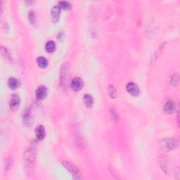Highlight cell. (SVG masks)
Segmentation results:
<instances>
[{"label": "cell", "instance_id": "cell-1", "mask_svg": "<svg viewBox=\"0 0 180 180\" xmlns=\"http://www.w3.org/2000/svg\"><path fill=\"white\" fill-rule=\"evenodd\" d=\"M25 161V170L27 174H32L33 172L34 163L35 160V152L32 148H29L24 155Z\"/></svg>", "mask_w": 180, "mask_h": 180}, {"label": "cell", "instance_id": "cell-2", "mask_svg": "<svg viewBox=\"0 0 180 180\" xmlns=\"http://www.w3.org/2000/svg\"><path fill=\"white\" fill-rule=\"evenodd\" d=\"M160 148L165 151L174 150L178 147L179 139L177 138H166L162 139L159 142Z\"/></svg>", "mask_w": 180, "mask_h": 180}, {"label": "cell", "instance_id": "cell-3", "mask_svg": "<svg viewBox=\"0 0 180 180\" xmlns=\"http://www.w3.org/2000/svg\"><path fill=\"white\" fill-rule=\"evenodd\" d=\"M61 164L63 165L66 170L69 171L70 174L72 175V176L75 179H81V173L80 172V170L77 169L76 167L74 165H73L72 163H69V162L66 161H62Z\"/></svg>", "mask_w": 180, "mask_h": 180}, {"label": "cell", "instance_id": "cell-4", "mask_svg": "<svg viewBox=\"0 0 180 180\" xmlns=\"http://www.w3.org/2000/svg\"><path fill=\"white\" fill-rule=\"evenodd\" d=\"M83 81L80 77H75L71 80L70 87L74 92H79L83 87Z\"/></svg>", "mask_w": 180, "mask_h": 180}, {"label": "cell", "instance_id": "cell-5", "mask_svg": "<svg viewBox=\"0 0 180 180\" xmlns=\"http://www.w3.org/2000/svg\"><path fill=\"white\" fill-rule=\"evenodd\" d=\"M126 90L129 94L134 97H137L139 95L140 90L137 84L134 83H130L127 84Z\"/></svg>", "mask_w": 180, "mask_h": 180}, {"label": "cell", "instance_id": "cell-6", "mask_svg": "<svg viewBox=\"0 0 180 180\" xmlns=\"http://www.w3.org/2000/svg\"><path fill=\"white\" fill-rule=\"evenodd\" d=\"M20 105V98L17 94H14L12 97L9 101L10 108L12 110L15 111L18 110Z\"/></svg>", "mask_w": 180, "mask_h": 180}, {"label": "cell", "instance_id": "cell-7", "mask_svg": "<svg viewBox=\"0 0 180 180\" xmlns=\"http://www.w3.org/2000/svg\"><path fill=\"white\" fill-rule=\"evenodd\" d=\"M36 98L39 100H42L45 99V97L47 95V89L44 86H39L37 89L36 92H35Z\"/></svg>", "mask_w": 180, "mask_h": 180}, {"label": "cell", "instance_id": "cell-8", "mask_svg": "<svg viewBox=\"0 0 180 180\" xmlns=\"http://www.w3.org/2000/svg\"><path fill=\"white\" fill-rule=\"evenodd\" d=\"M60 14H61V8L59 6H54L51 10V15L54 23H57L59 19Z\"/></svg>", "mask_w": 180, "mask_h": 180}, {"label": "cell", "instance_id": "cell-9", "mask_svg": "<svg viewBox=\"0 0 180 180\" xmlns=\"http://www.w3.org/2000/svg\"><path fill=\"white\" fill-rule=\"evenodd\" d=\"M175 110V104L172 100H168L164 106V112L166 114H172Z\"/></svg>", "mask_w": 180, "mask_h": 180}, {"label": "cell", "instance_id": "cell-10", "mask_svg": "<svg viewBox=\"0 0 180 180\" xmlns=\"http://www.w3.org/2000/svg\"><path fill=\"white\" fill-rule=\"evenodd\" d=\"M35 134L37 139L42 140L45 137V129L42 125L37 126L35 129Z\"/></svg>", "mask_w": 180, "mask_h": 180}, {"label": "cell", "instance_id": "cell-11", "mask_svg": "<svg viewBox=\"0 0 180 180\" xmlns=\"http://www.w3.org/2000/svg\"><path fill=\"white\" fill-rule=\"evenodd\" d=\"M83 101H84V105H85L86 107L88 108H92L93 106V104H94V99H93L92 97L91 96L90 94H87L84 95Z\"/></svg>", "mask_w": 180, "mask_h": 180}, {"label": "cell", "instance_id": "cell-12", "mask_svg": "<svg viewBox=\"0 0 180 180\" xmlns=\"http://www.w3.org/2000/svg\"><path fill=\"white\" fill-rule=\"evenodd\" d=\"M160 163H161V168L164 170V172L167 173V171L168 170V165H169V161L168 159L167 158L165 155H162L161 158V161H160Z\"/></svg>", "mask_w": 180, "mask_h": 180}, {"label": "cell", "instance_id": "cell-13", "mask_svg": "<svg viewBox=\"0 0 180 180\" xmlns=\"http://www.w3.org/2000/svg\"><path fill=\"white\" fill-rule=\"evenodd\" d=\"M37 65H38L39 67L41 68H46V66H47V65H48L47 60H46L45 58H44L42 56L37 58Z\"/></svg>", "mask_w": 180, "mask_h": 180}, {"label": "cell", "instance_id": "cell-14", "mask_svg": "<svg viewBox=\"0 0 180 180\" xmlns=\"http://www.w3.org/2000/svg\"><path fill=\"white\" fill-rule=\"evenodd\" d=\"M8 85L11 89L12 90H14V89H16L19 86V81L16 78H14V77H10L8 80Z\"/></svg>", "mask_w": 180, "mask_h": 180}, {"label": "cell", "instance_id": "cell-15", "mask_svg": "<svg viewBox=\"0 0 180 180\" xmlns=\"http://www.w3.org/2000/svg\"><path fill=\"white\" fill-rule=\"evenodd\" d=\"M56 49V44L53 41H49L46 44V50L49 53L54 52Z\"/></svg>", "mask_w": 180, "mask_h": 180}, {"label": "cell", "instance_id": "cell-16", "mask_svg": "<svg viewBox=\"0 0 180 180\" xmlns=\"http://www.w3.org/2000/svg\"><path fill=\"white\" fill-rule=\"evenodd\" d=\"M60 8H62L63 10H69L70 9L71 6L69 2L66 1H61L59 2V5Z\"/></svg>", "mask_w": 180, "mask_h": 180}, {"label": "cell", "instance_id": "cell-17", "mask_svg": "<svg viewBox=\"0 0 180 180\" xmlns=\"http://www.w3.org/2000/svg\"><path fill=\"white\" fill-rule=\"evenodd\" d=\"M108 95H109V97L111 98V99H115V98H116V96H117L116 90H115V87L113 85H110L108 87Z\"/></svg>", "mask_w": 180, "mask_h": 180}, {"label": "cell", "instance_id": "cell-18", "mask_svg": "<svg viewBox=\"0 0 180 180\" xmlns=\"http://www.w3.org/2000/svg\"><path fill=\"white\" fill-rule=\"evenodd\" d=\"M23 121H24V123H25V125H31V123H32V119L30 114V113L26 112V113H25V115H24V117H23Z\"/></svg>", "mask_w": 180, "mask_h": 180}, {"label": "cell", "instance_id": "cell-19", "mask_svg": "<svg viewBox=\"0 0 180 180\" xmlns=\"http://www.w3.org/2000/svg\"><path fill=\"white\" fill-rule=\"evenodd\" d=\"M28 19L29 21H30L31 24H35V22H36V14H35V12L33 11H30V12L29 13V15H28Z\"/></svg>", "mask_w": 180, "mask_h": 180}, {"label": "cell", "instance_id": "cell-20", "mask_svg": "<svg viewBox=\"0 0 180 180\" xmlns=\"http://www.w3.org/2000/svg\"><path fill=\"white\" fill-rule=\"evenodd\" d=\"M179 75L178 74H174L171 78L170 83L172 86H177L179 83Z\"/></svg>", "mask_w": 180, "mask_h": 180}, {"label": "cell", "instance_id": "cell-21", "mask_svg": "<svg viewBox=\"0 0 180 180\" xmlns=\"http://www.w3.org/2000/svg\"><path fill=\"white\" fill-rule=\"evenodd\" d=\"M110 115H111V117H112L113 121H114L115 122H117L119 121V117L117 115V113L115 112L114 109H111L110 110Z\"/></svg>", "mask_w": 180, "mask_h": 180}]
</instances>
